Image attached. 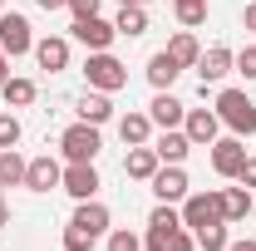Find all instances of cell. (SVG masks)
Segmentation results:
<instances>
[{
  "mask_svg": "<svg viewBox=\"0 0 256 251\" xmlns=\"http://www.w3.org/2000/svg\"><path fill=\"white\" fill-rule=\"evenodd\" d=\"M143 251H197V236L182 226V212H172V202H158L153 207Z\"/></svg>",
  "mask_w": 256,
  "mask_h": 251,
  "instance_id": "1",
  "label": "cell"
},
{
  "mask_svg": "<svg viewBox=\"0 0 256 251\" xmlns=\"http://www.w3.org/2000/svg\"><path fill=\"white\" fill-rule=\"evenodd\" d=\"M217 118H222L236 138H252L256 133V104L246 98V89H222V94H217Z\"/></svg>",
  "mask_w": 256,
  "mask_h": 251,
  "instance_id": "2",
  "label": "cell"
},
{
  "mask_svg": "<svg viewBox=\"0 0 256 251\" xmlns=\"http://www.w3.org/2000/svg\"><path fill=\"white\" fill-rule=\"evenodd\" d=\"M84 79H89V89H98V94H118V89L128 84V69L114 60L108 50H94L89 64H84Z\"/></svg>",
  "mask_w": 256,
  "mask_h": 251,
  "instance_id": "3",
  "label": "cell"
},
{
  "mask_svg": "<svg viewBox=\"0 0 256 251\" xmlns=\"http://www.w3.org/2000/svg\"><path fill=\"white\" fill-rule=\"evenodd\" d=\"M98 148H104V138H98V128L84 124V118H79V124H69V128L60 133V153L69 158V162H94Z\"/></svg>",
  "mask_w": 256,
  "mask_h": 251,
  "instance_id": "4",
  "label": "cell"
},
{
  "mask_svg": "<svg viewBox=\"0 0 256 251\" xmlns=\"http://www.w3.org/2000/svg\"><path fill=\"white\" fill-rule=\"evenodd\" d=\"M222 222V192H188L182 197V226L202 232V226H217Z\"/></svg>",
  "mask_w": 256,
  "mask_h": 251,
  "instance_id": "5",
  "label": "cell"
},
{
  "mask_svg": "<svg viewBox=\"0 0 256 251\" xmlns=\"http://www.w3.org/2000/svg\"><path fill=\"white\" fill-rule=\"evenodd\" d=\"M0 50L10 54V60H20V54H34V34H30V20L25 15H5L0 10Z\"/></svg>",
  "mask_w": 256,
  "mask_h": 251,
  "instance_id": "6",
  "label": "cell"
},
{
  "mask_svg": "<svg viewBox=\"0 0 256 251\" xmlns=\"http://www.w3.org/2000/svg\"><path fill=\"white\" fill-rule=\"evenodd\" d=\"M60 188L74 197V202H89L98 192V172H94V162H69L64 168V178H60Z\"/></svg>",
  "mask_w": 256,
  "mask_h": 251,
  "instance_id": "7",
  "label": "cell"
},
{
  "mask_svg": "<svg viewBox=\"0 0 256 251\" xmlns=\"http://www.w3.org/2000/svg\"><path fill=\"white\" fill-rule=\"evenodd\" d=\"M217 128H222V118H217V108H188V118H182V133L192 138V148H212L217 143Z\"/></svg>",
  "mask_w": 256,
  "mask_h": 251,
  "instance_id": "8",
  "label": "cell"
},
{
  "mask_svg": "<svg viewBox=\"0 0 256 251\" xmlns=\"http://www.w3.org/2000/svg\"><path fill=\"white\" fill-rule=\"evenodd\" d=\"M148 188L158 192V202H182V197H188V172H182V162H162Z\"/></svg>",
  "mask_w": 256,
  "mask_h": 251,
  "instance_id": "9",
  "label": "cell"
},
{
  "mask_svg": "<svg viewBox=\"0 0 256 251\" xmlns=\"http://www.w3.org/2000/svg\"><path fill=\"white\" fill-rule=\"evenodd\" d=\"M242 162H246V143H242L236 133L212 143V168H217V178H236V172H242Z\"/></svg>",
  "mask_w": 256,
  "mask_h": 251,
  "instance_id": "10",
  "label": "cell"
},
{
  "mask_svg": "<svg viewBox=\"0 0 256 251\" xmlns=\"http://www.w3.org/2000/svg\"><path fill=\"white\" fill-rule=\"evenodd\" d=\"M69 30H74V40H79L89 54H94V50H108V44H114V34H118L108 20H98V15H89V20H74Z\"/></svg>",
  "mask_w": 256,
  "mask_h": 251,
  "instance_id": "11",
  "label": "cell"
},
{
  "mask_svg": "<svg viewBox=\"0 0 256 251\" xmlns=\"http://www.w3.org/2000/svg\"><path fill=\"white\" fill-rule=\"evenodd\" d=\"M60 178H64V168H60L50 153L25 162V188H30V192H50V188H60Z\"/></svg>",
  "mask_w": 256,
  "mask_h": 251,
  "instance_id": "12",
  "label": "cell"
},
{
  "mask_svg": "<svg viewBox=\"0 0 256 251\" xmlns=\"http://www.w3.org/2000/svg\"><path fill=\"white\" fill-rule=\"evenodd\" d=\"M236 69V54L226 50V44H212V50H202V60H197V74H202V84H217Z\"/></svg>",
  "mask_w": 256,
  "mask_h": 251,
  "instance_id": "13",
  "label": "cell"
},
{
  "mask_svg": "<svg viewBox=\"0 0 256 251\" xmlns=\"http://www.w3.org/2000/svg\"><path fill=\"white\" fill-rule=\"evenodd\" d=\"M153 153H158V162H182L192 153V138L182 128H162L158 138H153Z\"/></svg>",
  "mask_w": 256,
  "mask_h": 251,
  "instance_id": "14",
  "label": "cell"
},
{
  "mask_svg": "<svg viewBox=\"0 0 256 251\" xmlns=\"http://www.w3.org/2000/svg\"><path fill=\"white\" fill-rule=\"evenodd\" d=\"M148 118H153L158 128H178L182 118H188V108H182V98H172L168 89H158L153 104H148Z\"/></svg>",
  "mask_w": 256,
  "mask_h": 251,
  "instance_id": "15",
  "label": "cell"
},
{
  "mask_svg": "<svg viewBox=\"0 0 256 251\" xmlns=\"http://www.w3.org/2000/svg\"><path fill=\"white\" fill-rule=\"evenodd\" d=\"M34 60H40V69H50V74L69 69V40H60V34H50V40H34Z\"/></svg>",
  "mask_w": 256,
  "mask_h": 251,
  "instance_id": "16",
  "label": "cell"
},
{
  "mask_svg": "<svg viewBox=\"0 0 256 251\" xmlns=\"http://www.w3.org/2000/svg\"><path fill=\"white\" fill-rule=\"evenodd\" d=\"M69 226H79V232H89V236H104V232H108V207L89 197V202L74 207V222H69Z\"/></svg>",
  "mask_w": 256,
  "mask_h": 251,
  "instance_id": "17",
  "label": "cell"
},
{
  "mask_svg": "<svg viewBox=\"0 0 256 251\" xmlns=\"http://www.w3.org/2000/svg\"><path fill=\"white\" fill-rule=\"evenodd\" d=\"M74 114H79L84 124L104 128L108 118H114V104H108V94H98V89H89V94H79V104H74Z\"/></svg>",
  "mask_w": 256,
  "mask_h": 251,
  "instance_id": "18",
  "label": "cell"
},
{
  "mask_svg": "<svg viewBox=\"0 0 256 251\" xmlns=\"http://www.w3.org/2000/svg\"><path fill=\"white\" fill-rule=\"evenodd\" d=\"M162 162H158V153L148 148V143H138V148H128V158H124V172L128 178H138V182H153V172H158Z\"/></svg>",
  "mask_w": 256,
  "mask_h": 251,
  "instance_id": "19",
  "label": "cell"
},
{
  "mask_svg": "<svg viewBox=\"0 0 256 251\" xmlns=\"http://www.w3.org/2000/svg\"><path fill=\"white\" fill-rule=\"evenodd\" d=\"M178 74H182V64L172 60L168 50H158V54L148 60V84H153V89H172V79H178Z\"/></svg>",
  "mask_w": 256,
  "mask_h": 251,
  "instance_id": "20",
  "label": "cell"
},
{
  "mask_svg": "<svg viewBox=\"0 0 256 251\" xmlns=\"http://www.w3.org/2000/svg\"><path fill=\"white\" fill-rule=\"evenodd\" d=\"M252 217V192L246 188H222V222H246Z\"/></svg>",
  "mask_w": 256,
  "mask_h": 251,
  "instance_id": "21",
  "label": "cell"
},
{
  "mask_svg": "<svg viewBox=\"0 0 256 251\" xmlns=\"http://www.w3.org/2000/svg\"><path fill=\"white\" fill-rule=\"evenodd\" d=\"M118 138H124L128 148L148 143V138H153V118H148V114H124V118H118Z\"/></svg>",
  "mask_w": 256,
  "mask_h": 251,
  "instance_id": "22",
  "label": "cell"
},
{
  "mask_svg": "<svg viewBox=\"0 0 256 251\" xmlns=\"http://www.w3.org/2000/svg\"><path fill=\"white\" fill-rule=\"evenodd\" d=\"M168 54L182 64V69H192V64L202 60V44H197V34H192V30H178L172 40H168Z\"/></svg>",
  "mask_w": 256,
  "mask_h": 251,
  "instance_id": "23",
  "label": "cell"
},
{
  "mask_svg": "<svg viewBox=\"0 0 256 251\" xmlns=\"http://www.w3.org/2000/svg\"><path fill=\"white\" fill-rule=\"evenodd\" d=\"M114 30L128 34V40L148 34V5H124V10H118V20H114Z\"/></svg>",
  "mask_w": 256,
  "mask_h": 251,
  "instance_id": "24",
  "label": "cell"
},
{
  "mask_svg": "<svg viewBox=\"0 0 256 251\" xmlns=\"http://www.w3.org/2000/svg\"><path fill=\"white\" fill-rule=\"evenodd\" d=\"M0 188H25V158L15 148H0Z\"/></svg>",
  "mask_w": 256,
  "mask_h": 251,
  "instance_id": "25",
  "label": "cell"
},
{
  "mask_svg": "<svg viewBox=\"0 0 256 251\" xmlns=\"http://www.w3.org/2000/svg\"><path fill=\"white\" fill-rule=\"evenodd\" d=\"M0 89H5V104H10V108H25V104H34V79H5Z\"/></svg>",
  "mask_w": 256,
  "mask_h": 251,
  "instance_id": "26",
  "label": "cell"
},
{
  "mask_svg": "<svg viewBox=\"0 0 256 251\" xmlns=\"http://www.w3.org/2000/svg\"><path fill=\"white\" fill-rule=\"evenodd\" d=\"M172 10H178L182 30H197V25L207 20V0H172Z\"/></svg>",
  "mask_w": 256,
  "mask_h": 251,
  "instance_id": "27",
  "label": "cell"
},
{
  "mask_svg": "<svg viewBox=\"0 0 256 251\" xmlns=\"http://www.w3.org/2000/svg\"><path fill=\"white\" fill-rule=\"evenodd\" d=\"M197 246H202V251H226V246H232V236H226V222H217V226H202V232H197Z\"/></svg>",
  "mask_w": 256,
  "mask_h": 251,
  "instance_id": "28",
  "label": "cell"
},
{
  "mask_svg": "<svg viewBox=\"0 0 256 251\" xmlns=\"http://www.w3.org/2000/svg\"><path fill=\"white\" fill-rule=\"evenodd\" d=\"M98 236H89V232H79V226H64V251H94Z\"/></svg>",
  "mask_w": 256,
  "mask_h": 251,
  "instance_id": "29",
  "label": "cell"
},
{
  "mask_svg": "<svg viewBox=\"0 0 256 251\" xmlns=\"http://www.w3.org/2000/svg\"><path fill=\"white\" fill-rule=\"evenodd\" d=\"M108 251H143V242L128 226H118V232H108Z\"/></svg>",
  "mask_w": 256,
  "mask_h": 251,
  "instance_id": "30",
  "label": "cell"
},
{
  "mask_svg": "<svg viewBox=\"0 0 256 251\" xmlns=\"http://www.w3.org/2000/svg\"><path fill=\"white\" fill-rule=\"evenodd\" d=\"M15 143H20V118L0 114V148H15Z\"/></svg>",
  "mask_w": 256,
  "mask_h": 251,
  "instance_id": "31",
  "label": "cell"
},
{
  "mask_svg": "<svg viewBox=\"0 0 256 251\" xmlns=\"http://www.w3.org/2000/svg\"><path fill=\"white\" fill-rule=\"evenodd\" d=\"M236 74H246V79H256V44H246V50L236 54Z\"/></svg>",
  "mask_w": 256,
  "mask_h": 251,
  "instance_id": "32",
  "label": "cell"
},
{
  "mask_svg": "<svg viewBox=\"0 0 256 251\" xmlns=\"http://www.w3.org/2000/svg\"><path fill=\"white\" fill-rule=\"evenodd\" d=\"M98 5H104V0H69L74 20H89V15H98Z\"/></svg>",
  "mask_w": 256,
  "mask_h": 251,
  "instance_id": "33",
  "label": "cell"
},
{
  "mask_svg": "<svg viewBox=\"0 0 256 251\" xmlns=\"http://www.w3.org/2000/svg\"><path fill=\"white\" fill-rule=\"evenodd\" d=\"M236 182H242L246 192L256 188V158H246V162H242V172H236Z\"/></svg>",
  "mask_w": 256,
  "mask_h": 251,
  "instance_id": "34",
  "label": "cell"
},
{
  "mask_svg": "<svg viewBox=\"0 0 256 251\" xmlns=\"http://www.w3.org/2000/svg\"><path fill=\"white\" fill-rule=\"evenodd\" d=\"M40 10H69V0H34Z\"/></svg>",
  "mask_w": 256,
  "mask_h": 251,
  "instance_id": "35",
  "label": "cell"
},
{
  "mask_svg": "<svg viewBox=\"0 0 256 251\" xmlns=\"http://www.w3.org/2000/svg\"><path fill=\"white\" fill-rule=\"evenodd\" d=\"M242 20H246V30L256 34V0H252V5H246V15H242Z\"/></svg>",
  "mask_w": 256,
  "mask_h": 251,
  "instance_id": "36",
  "label": "cell"
},
{
  "mask_svg": "<svg viewBox=\"0 0 256 251\" xmlns=\"http://www.w3.org/2000/svg\"><path fill=\"white\" fill-rule=\"evenodd\" d=\"M5 79H10V54L0 50V84H5Z\"/></svg>",
  "mask_w": 256,
  "mask_h": 251,
  "instance_id": "37",
  "label": "cell"
},
{
  "mask_svg": "<svg viewBox=\"0 0 256 251\" xmlns=\"http://www.w3.org/2000/svg\"><path fill=\"white\" fill-rule=\"evenodd\" d=\"M0 226H10V202H5V192H0Z\"/></svg>",
  "mask_w": 256,
  "mask_h": 251,
  "instance_id": "38",
  "label": "cell"
},
{
  "mask_svg": "<svg viewBox=\"0 0 256 251\" xmlns=\"http://www.w3.org/2000/svg\"><path fill=\"white\" fill-rule=\"evenodd\" d=\"M226 251H256V242H252V236H246V242H232V246H226Z\"/></svg>",
  "mask_w": 256,
  "mask_h": 251,
  "instance_id": "39",
  "label": "cell"
},
{
  "mask_svg": "<svg viewBox=\"0 0 256 251\" xmlns=\"http://www.w3.org/2000/svg\"><path fill=\"white\" fill-rule=\"evenodd\" d=\"M118 5H153V0H118Z\"/></svg>",
  "mask_w": 256,
  "mask_h": 251,
  "instance_id": "40",
  "label": "cell"
},
{
  "mask_svg": "<svg viewBox=\"0 0 256 251\" xmlns=\"http://www.w3.org/2000/svg\"><path fill=\"white\" fill-rule=\"evenodd\" d=\"M0 10H5V0H0Z\"/></svg>",
  "mask_w": 256,
  "mask_h": 251,
  "instance_id": "41",
  "label": "cell"
}]
</instances>
